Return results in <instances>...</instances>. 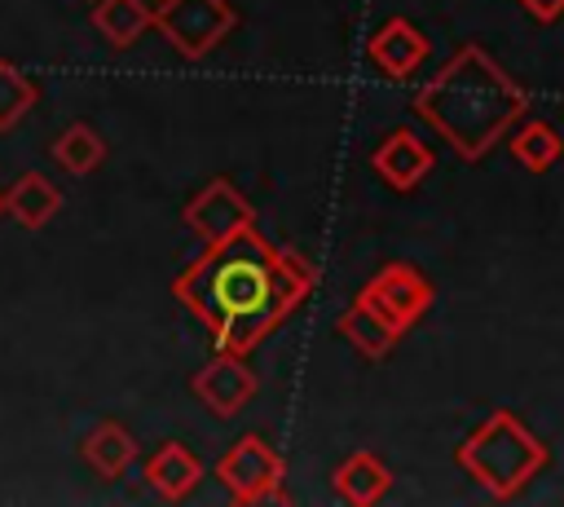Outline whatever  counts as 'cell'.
I'll use <instances>...</instances> for the list:
<instances>
[{
  "label": "cell",
  "mask_w": 564,
  "mask_h": 507,
  "mask_svg": "<svg viewBox=\"0 0 564 507\" xmlns=\"http://www.w3.org/2000/svg\"><path fill=\"white\" fill-rule=\"evenodd\" d=\"M282 476H286L282 454L260 436H238L216 463V481L242 507L247 503H291V494L282 489Z\"/></svg>",
  "instance_id": "cell-4"
},
{
  "label": "cell",
  "mask_w": 564,
  "mask_h": 507,
  "mask_svg": "<svg viewBox=\"0 0 564 507\" xmlns=\"http://www.w3.org/2000/svg\"><path fill=\"white\" fill-rule=\"evenodd\" d=\"M189 388H194V397L216 414V419H234L251 397H256V370L247 366V357H238V353H216L203 370H194V379H189Z\"/></svg>",
  "instance_id": "cell-8"
},
{
  "label": "cell",
  "mask_w": 564,
  "mask_h": 507,
  "mask_svg": "<svg viewBox=\"0 0 564 507\" xmlns=\"http://www.w3.org/2000/svg\"><path fill=\"white\" fill-rule=\"evenodd\" d=\"M62 212V190L44 172H22L4 190V216H13L22 229H44Z\"/></svg>",
  "instance_id": "cell-12"
},
{
  "label": "cell",
  "mask_w": 564,
  "mask_h": 507,
  "mask_svg": "<svg viewBox=\"0 0 564 507\" xmlns=\"http://www.w3.org/2000/svg\"><path fill=\"white\" fill-rule=\"evenodd\" d=\"M524 9H529V18H538V22H555L560 13H564V0H520Z\"/></svg>",
  "instance_id": "cell-20"
},
{
  "label": "cell",
  "mask_w": 564,
  "mask_h": 507,
  "mask_svg": "<svg viewBox=\"0 0 564 507\" xmlns=\"http://www.w3.org/2000/svg\"><path fill=\"white\" fill-rule=\"evenodd\" d=\"M234 22H238V13L229 0H163V4H154L150 26H159L163 40L181 57L198 62L234 31Z\"/></svg>",
  "instance_id": "cell-5"
},
{
  "label": "cell",
  "mask_w": 564,
  "mask_h": 507,
  "mask_svg": "<svg viewBox=\"0 0 564 507\" xmlns=\"http://www.w3.org/2000/svg\"><path fill=\"white\" fill-rule=\"evenodd\" d=\"M410 106L423 123H432L458 150V159L476 163L524 115V93L480 44H463L414 93Z\"/></svg>",
  "instance_id": "cell-2"
},
{
  "label": "cell",
  "mask_w": 564,
  "mask_h": 507,
  "mask_svg": "<svg viewBox=\"0 0 564 507\" xmlns=\"http://www.w3.org/2000/svg\"><path fill=\"white\" fill-rule=\"evenodd\" d=\"M0 216H4V190H0Z\"/></svg>",
  "instance_id": "cell-21"
},
{
  "label": "cell",
  "mask_w": 564,
  "mask_h": 507,
  "mask_svg": "<svg viewBox=\"0 0 564 507\" xmlns=\"http://www.w3.org/2000/svg\"><path fill=\"white\" fill-rule=\"evenodd\" d=\"M154 4H163V0H154Z\"/></svg>",
  "instance_id": "cell-22"
},
{
  "label": "cell",
  "mask_w": 564,
  "mask_h": 507,
  "mask_svg": "<svg viewBox=\"0 0 564 507\" xmlns=\"http://www.w3.org/2000/svg\"><path fill=\"white\" fill-rule=\"evenodd\" d=\"M181 216H185V225H189L203 242H225V238H234L238 229L256 225V207H251L247 194H242L234 181H225V176L207 181V185L185 203Z\"/></svg>",
  "instance_id": "cell-7"
},
{
  "label": "cell",
  "mask_w": 564,
  "mask_h": 507,
  "mask_svg": "<svg viewBox=\"0 0 564 507\" xmlns=\"http://www.w3.org/2000/svg\"><path fill=\"white\" fill-rule=\"evenodd\" d=\"M397 335H405L432 304V282L414 269V265H388L379 269L361 291H357Z\"/></svg>",
  "instance_id": "cell-6"
},
{
  "label": "cell",
  "mask_w": 564,
  "mask_h": 507,
  "mask_svg": "<svg viewBox=\"0 0 564 507\" xmlns=\"http://www.w3.org/2000/svg\"><path fill=\"white\" fill-rule=\"evenodd\" d=\"M560 150H564L560 132H555L551 123H542V119L520 123V132L511 137V154H516L520 168H529V172H551L555 159H560Z\"/></svg>",
  "instance_id": "cell-18"
},
{
  "label": "cell",
  "mask_w": 564,
  "mask_h": 507,
  "mask_svg": "<svg viewBox=\"0 0 564 507\" xmlns=\"http://www.w3.org/2000/svg\"><path fill=\"white\" fill-rule=\"evenodd\" d=\"M366 53H370V62H375L388 79H405V75H414V66L427 57V35H419L405 18H388V22L370 35Z\"/></svg>",
  "instance_id": "cell-9"
},
{
  "label": "cell",
  "mask_w": 564,
  "mask_h": 507,
  "mask_svg": "<svg viewBox=\"0 0 564 507\" xmlns=\"http://www.w3.org/2000/svg\"><path fill=\"white\" fill-rule=\"evenodd\" d=\"M198 481H203V463H198V454L185 450L181 441H163V445L145 459V485H150L159 498H167V503L189 498V494L198 489Z\"/></svg>",
  "instance_id": "cell-10"
},
{
  "label": "cell",
  "mask_w": 564,
  "mask_h": 507,
  "mask_svg": "<svg viewBox=\"0 0 564 507\" xmlns=\"http://www.w3.org/2000/svg\"><path fill=\"white\" fill-rule=\"evenodd\" d=\"M335 331H339L357 353H366V357H388V353H392V344L401 339V335H397V331H392V326H388V322H383V317H379L361 295L339 313Z\"/></svg>",
  "instance_id": "cell-16"
},
{
  "label": "cell",
  "mask_w": 564,
  "mask_h": 507,
  "mask_svg": "<svg viewBox=\"0 0 564 507\" xmlns=\"http://www.w3.org/2000/svg\"><path fill=\"white\" fill-rule=\"evenodd\" d=\"M48 154H53V163H57L62 172L88 176V172H97V168L106 163V141H101V132H97L93 123L75 119V123H66V128L53 137Z\"/></svg>",
  "instance_id": "cell-15"
},
{
  "label": "cell",
  "mask_w": 564,
  "mask_h": 507,
  "mask_svg": "<svg viewBox=\"0 0 564 507\" xmlns=\"http://www.w3.org/2000/svg\"><path fill=\"white\" fill-rule=\"evenodd\" d=\"M458 463H463V472L485 494H494L498 503H507V498H516L546 467V445L511 410H494L458 445Z\"/></svg>",
  "instance_id": "cell-3"
},
{
  "label": "cell",
  "mask_w": 564,
  "mask_h": 507,
  "mask_svg": "<svg viewBox=\"0 0 564 507\" xmlns=\"http://www.w3.org/2000/svg\"><path fill=\"white\" fill-rule=\"evenodd\" d=\"M35 101H40L35 79L26 71H18L9 57H0V132L18 128Z\"/></svg>",
  "instance_id": "cell-19"
},
{
  "label": "cell",
  "mask_w": 564,
  "mask_h": 507,
  "mask_svg": "<svg viewBox=\"0 0 564 507\" xmlns=\"http://www.w3.org/2000/svg\"><path fill=\"white\" fill-rule=\"evenodd\" d=\"M154 22V9L145 0H93V26L115 44L128 48L137 44Z\"/></svg>",
  "instance_id": "cell-17"
},
{
  "label": "cell",
  "mask_w": 564,
  "mask_h": 507,
  "mask_svg": "<svg viewBox=\"0 0 564 507\" xmlns=\"http://www.w3.org/2000/svg\"><path fill=\"white\" fill-rule=\"evenodd\" d=\"M79 454H84V463H88L101 481H119V476L132 467V459H137V441H132V432H128L123 423L101 419V423L79 441Z\"/></svg>",
  "instance_id": "cell-13"
},
{
  "label": "cell",
  "mask_w": 564,
  "mask_h": 507,
  "mask_svg": "<svg viewBox=\"0 0 564 507\" xmlns=\"http://www.w3.org/2000/svg\"><path fill=\"white\" fill-rule=\"evenodd\" d=\"M370 163H375V172H379L392 190H401V194H405V190H414V185L432 172V163H436V159H432V150H427L410 128H397V132L375 150V159H370Z\"/></svg>",
  "instance_id": "cell-11"
},
{
  "label": "cell",
  "mask_w": 564,
  "mask_h": 507,
  "mask_svg": "<svg viewBox=\"0 0 564 507\" xmlns=\"http://www.w3.org/2000/svg\"><path fill=\"white\" fill-rule=\"evenodd\" d=\"M88 4H93V0H88Z\"/></svg>",
  "instance_id": "cell-23"
},
{
  "label": "cell",
  "mask_w": 564,
  "mask_h": 507,
  "mask_svg": "<svg viewBox=\"0 0 564 507\" xmlns=\"http://www.w3.org/2000/svg\"><path fill=\"white\" fill-rule=\"evenodd\" d=\"M388 485H392V472H388L375 454H366V450H357L352 459H344V463L335 467V494H339L344 503H352V507L379 503V498L388 494Z\"/></svg>",
  "instance_id": "cell-14"
},
{
  "label": "cell",
  "mask_w": 564,
  "mask_h": 507,
  "mask_svg": "<svg viewBox=\"0 0 564 507\" xmlns=\"http://www.w3.org/2000/svg\"><path fill=\"white\" fill-rule=\"evenodd\" d=\"M313 282L317 273L300 251L273 247L247 225L225 242H207L172 278V295L212 331L220 353L247 357L300 309Z\"/></svg>",
  "instance_id": "cell-1"
}]
</instances>
